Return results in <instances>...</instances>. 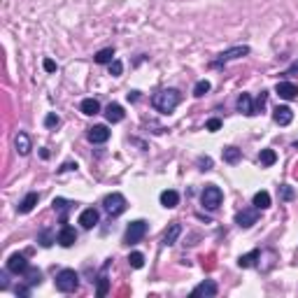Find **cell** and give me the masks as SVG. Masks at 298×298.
Masks as SVG:
<instances>
[{
	"mask_svg": "<svg viewBox=\"0 0 298 298\" xmlns=\"http://www.w3.org/2000/svg\"><path fill=\"white\" fill-rule=\"evenodd\" d=\"M222 128V121H219V119H210V121H207V130H219Z\"/></svg>",
	"mask_w": 298,
	"mask_h": 298,
	"instance_id": "34",
	"label": "cell"
},
{
	"mask_svg": "<svg viewBox=\"0 0 298 298\" xmlns=\"http://www.w3.org/2000/svg\"><path fill=\"white\" fill-rule=\"evenodd\" d=\"M254 207H256V210H268V207H270V193L268 191L254 193Z\"/></svg>",
	"mask_w": 298,
	"mask_h": 298,
	"instance_id": "22",
	"label": "cell"
},
{
	"mask_svg": "<svg viewBox=\"0 0 298 298\" xmlns=\"http://www.w3.org/2000/svg\"><path fill=\"white\" fill-rule=\"evenodd\" d=\"M42 65H45L47 72H56V63H54L52 59H45V63H42Z\"/></svg>",
	"mask_w": 298,
	"mask_h": 298,
	"instance_id": "35",
	"label": "cell"
},
{
	"mask_svg": "<svg viewBox=\"0 0 298 298\" xmlns=\"http://www.w3.org/2000/svg\"><path fill=\"white\" fill-rule=\"evenodd\" d=\"M261 256V252L259 249H254V252H249V254H242L240 259H238V266L240 268H249V266H254V261Z\"/></svg>",
	"mask_w": 298,
	"mask_h": 298,
	"instance_id": "25",
	"label": "cell"
},
{
	"mask_svg": "<svg viewBox=\"0 0 298 298\" xmlns=\"http://www.w3.org/2000/svg\"><path fill=\"white\" fill-rule=\"evenodd\" d=\"M128 263H130V268H142V266H145V254L133 252L128 256Z\"/></svg>",
	"mask_w": 298,
	"mask_h": 298,
	"instance_id": "30",
	"label": "cell"
},
{
	"mask_svg": "<svg viewBox=\"0 0 298 298\" xmlns=\"http://www.w3.org/2000/svg\"><path fill=\"white\" fill-rule=\"evenodd\" d=\"M14 147H16V152L21 154V156H28V154H31V138H28V135H26V133H21V130H19V133H16V138H14Z\"/></svg>",
	"mask_w": 298,
	"mask_h": 298,
	"instance_id": "16",
	"label": "cell"
},
{
	"mask_svg": "<svg viewBox=\"0 0 298 298\" xmlns=\"http://www.w3.org/2000/svg\"><path fill=\"white\" fill-rule=\"evenodd\" d=\"M273 119H275V123H280V126H289V123L294 121V112H291V107L280 105V107H275Z\"/></svg>",
	"mask_w": 298,
	"mask_h": 298,
	"instance_id": "12",
	"label": "cell"
},
{
	"mask_svg": "<svg viewBox=\"0 0 298 298\" xmlns=\"http://www.w3.org/2000/svg\"><path fill=\"white\" fill-rule=\"evenodd\" d=\"M222 200H224L222 189H219V186H214V184L205 186L203 193H200V203H203V207H207V210H217V207L222 205Z\"/></svg>",
	"mask_w": 298,
	"mask_h": 298,
	"instance_id": "3",
	"label": "cell"
},
{
	"mask_svg": "<svg viewBox=\"0 0 298 298\" xmlns=\"http://www.w3.org/2000/svg\"><path fill=\"white\" fill-rule=\"evenodd\" d=\"M77 287H79V275H77L75 270L65 268V270H61L56 275V289L61 291V294H72V291H77Z\"/></svg>",
	"mask_w": 298,
	"mask_h": 298,
	"instance_id": "2",
	"label": "cell"
},
{
	"mask_svg": "<svg viewBox=\"0 0 298 298\" xmlns=\"http://www.w3.org/2000/svg\"><path fill=\"white\" fill-rule=\"evenodd\" d=\"M128 100H138V91H130L128 93Z\"/></svg>",
	"mask_w": 298,
	"mask_h": 298,
	"instance_id": "40",
	"label": "cell"
},
{
	"mask_svg": "<svg viewBox=\"0 0 298 298\" xmlns=\"http://www.w3.org/2000/svg\"><path fill=\"white\" fill-rule=\"evenodd\" d=\"M217 291H219V287H217L212 280H205V282H200L198 287L191 291V296H217Z\"/></svg>",
	"mask_w": 298,
	"mask_h": 298,
	"instance_id": "14",
	"label": "cell"
},
{
	"mask_svg": "<svg viewBox=\"0 0 298 298\" xmlns=\"http://www.w3.org/2000/svg\"><path fill=\"white\" fill-rule=\"evenodd\" d=\"M179 233H182V226L179 224H170V229L166 231V236H163V245L170 247L177 242V238H179Z\"/></svg>",
	"mask_w": 298,
	"mask_h": 298,
	"instance_id": "21",
	"label": "cell"
},
{
	"mask_svg": "<svg viewBox=\"0 0 298 298\" xmlns=\"http://www.w3.org/2000/svg\"><path fill=\"white\" fill-rule=\"evenodd\" d=\"M238 110H240L245 117H254V115H256L254 103H252V96H249V93H240V98H238Z\"/></svg>",
	"mask_w": 298,
	"mask_h": 298,
	"instance_id": "15",
	"label": "cell"
},
{
	"mask_svg": "<svg viewBox=\"0 0 298 298\" xmlns=\"http://www.w3.org/2000/svg\"><path fill=\"white\" fill-rule=\"evenodd\" d=\"M38 200H40V196H38L35 191H31L28 196H26V198L21 200V203H19V207H16V210H19L21 214H28V212L33 210V207L38 205Z\"/></svg>",
	"mask_w": 298,
	"mask_h": 298,
	"instance_id": "18",
	"label": "cell"
},
{
	"mask_svg": "<svg viewBox=\"0 0 298 298\" xmlns=\"http://www.w3.org/2000/svg\"><path fill=\"white\" fill-rule=\"evenodd\" d=\"M56 242H59L61 247H72L77 242V231L65 224V226L59 231V240H56Z\"/></svg>",
	"mask_w": 298,
	"mask_h": 298,
	"instance_id": "11",
	"label": "cell"
},
{
	"mask_svg": "<svg viewBox=\"0 0 298 298\" xmlns=\"http://www.w3.org/2000/svg\"><path fill=\"white\" fill-rule=\"evenodd\" d=\"M161 205L168 207V210H173V207L179 205V193L173 191V189H168V191L161 193Z\"/></svg>",
	"mask_w": 298,
	"mask_h": 298,
	"instance_id": "20",
	"label": "cell"
},
{
	"mask_svg": "<svg viewBox=\"0 0 298 298\" xmlns=\"http://www.w3.org/2000/svg\"><path fill=\"white\" fill-rule=\"evenodd\" d=\"M103 207L107 210L110 217H119V214L126 210V198H123L121 193H110V196H105V200H103Z\"/></svg>",
	"mask_w": 298,
	"mask_h": 298,
	"instance_id": "5",
	"label": "cell"
},
{
	"mask_svg": "<svg viewBox=\"0 0 298 298\" xmlns=\"http://www.w3.org/2000/svg\"><path fill=\"white\" fill-rule=\"evenodd\" d=\"M121 72H123V63H121V61H117V59H115V61L110 63V75H112V77H119Z\"/></svg>",
	"mask_w": 298,
	"mask_h": 298,
	"instance_id": "32",
	"label": "cell"
},
{
	"mask_svg": "<svg viewBox=\"0 0 298 298\" xmlns=\"http://www.w3.org/2000/svg\"><path fill=\"white\" fill-rule=\"evenodd\" d=\"M105 117L110 123H119L123 119V107L119 105V103H110V105L105 107Z\"/></svg>",
	"mask_w": 298,
	"mask_h": 298,
	"instance_id": "17",
	"label": "cell"
},
{
	"mask_svg": "<svg viewBox=\"0 0 298 298\" xmlns=\"http://www.w3.org/2000/svg\"><path fill=\"white\" fill-rule=\"evenodd\" d=\"M179 100H182V96H179L177 89H163V91H159L152 98V105L161 115H173L177 110V105H179Z\"/></svg>",
	"mask_w": 298,
	"mask_h": 298,
	"instance_id": "1",
	"label": "cell"
},
{
	"mask_svg": "<svg viewBox=\"0 0 298 298\" xmlns=\"http://www.w3.org/2000/svg\"><path fill=\"white\" fill-rule=\"evenodd\" d=\"M59 123H61L59 115H54V112H52V115L45 117V126H47V128H54V126H59Z\"/></svg>",
	"mask_w": 298,
	"mask_h": 298,
	"instance_id": "33",
	"label": "cell"
},
{
	"mask_svg": "<svg viewBox=\"0 0 298 298\" xmlns=\"http://www.w3.org/2000/svg\"><path fill=\"white\" fill-rule=\"evenodd\" d=\"M59 240V236L54 233V231H49V229H45V231H40V238H38V242L42 247H52L54 242Z\"/></svg>",
	"mask_w": 298,
	"mask_h": 298,
	"instance_id": "23",
	"label": "cell"
},
{
	"mask_svg": "<svg viewBox=\"0 0 298 298\" xmlns=\"http://www.w3.org/2000/svg\"><path fill=\"white\" fill-rule=\"evenodd\" d=\"M31 294V284L28 287H16V296H28Z\"/></svg>",
	"mask_w": 298,
	"mask_h": 298,
	"instance_id": "37",
	"label": "cell"
},
{
	"mask_svg": "<svg viewBox=\"0 0 298 298\" xmlns=\"http://www.w3.org/2000/svg\"><path fill=\"white\" fill-rule=\"evenodd\" d=\"M198 163H200V166H203V168H200V170H210V166H212V161H210V159H200Z\"/></svg>",
	"mask_w": 298,
	"mask_h": 298,
	"instance_id": "38",
	"label": "cell"
},
{
	"mask_svg": "<svg viewBox=\"0 0 298 298\" xmlns=\"http://www.w3.org/2000/svg\"><path fill=\"white\" fill-rule=\"evenodd\" d=\"M86 140L91 142V145H103V142H107L110 140V128L107 126H93V128H89V133H86Z\"/></svg>",
	"mask_w": 298,
	"mask_h": 298,
	"instance_id": "7",
	"label": "cell"
},
{
	"mask_svg": "<svg viewBox=\"0 0 298 298\" xmlns=\"http://www.w3.org/2000/svg\"><path fill=\"white\" fill-rule=\"evenodd\" d=\"M259 161H261V166H266V168H270V166H273V163L277 161V154L273 152V149H261Z\"/></svg>",
	"mask_w": 298,
	"mask_h": 298,
	"instance_id": "26",
	"label": "cell"
},
{
	"mask_svg": "<svg viewBox=\"0 0 298 298\" xmlns=\"http://www.w3.org/2000/svg\"><path fill=\"white\" fill-rule=\"evenodd\" d=\"M107 289H110V280H107L105 270H103V275H100V280H98V291H96V294H98V296L103 298V296L107 294Z\"/></svg>",
	"mask_w": 298,
	"mask_h": 298,
	"instance_id": "31",
	"label": "cell"
},
{
	"mask_svg": "<svg viewBox=\"0 0 298 298\" xmlns=\"http://www.w3.org/2000/svg\"><path fill=\"white\" fill-rule=\"evenodd\" d=\"M249 54V47L247 45H238V47H231V49H226V52H222L217 59L212 61V68H219V65H224V63L229 61H236V59H240V56H247Z\"/></svg>",
	"mask_w": 298,
	"mask_h": 298,
	"instance_id": "4",
	"label": "cell"
},
{
	"mask_svg": "<svg viewBox=\"0 0 298 298\" xmlns=\"http://www.w3.org/2000/svg\"><path fill=\"white\" fill-rule=\"evenodd\" d=\"M256 219H259V210H256V207H254V210H242V212L236 214V224L240 226V229H249V226H254Z\"/></svg>",
	"mask_w": 298,
	"mask_h": 298,
	"instance_id": "10",
	"label": "cell"
},
{
	"mask_svg": "<svg viewBox=\"0 0 298 298\" xmlns=\"http://www.w3.org/2000/svg\"><path fill=\"white\" fill-rule=\"evenodd\" d=\"M210 89H212V84H210L207 79H200L198 84H196V89H193V96H196V98H200V96H205Z\"/></svg>",
	"mask_w": 298,
	"mask_h": 298,
	"instance_id": "29",
	"label": "cell"
},
{
	"mask_svg": "<svg viewBox=\"0 0 298 298\" xmlns=\"http://www.w3.org/2000/svg\"><path fill=\"white\" fill-rule=\"evenodd\" d=\"M147 233V222L138 219V222H130V226L126 229V245H135L140 242Z\"/></svg>",
	"mask_w": 298,
	"mask_h": 298,
	"instance_id": "6",
	"label": "cell"
},
{
	"mask_svg": "<svg viewBox=\"0 0 298 298\" xmlns=\"http://www.w3.org/2000/svg\"><path fill=\"white\" fill-rule=\"evenodd\" d=\"M240 159H242V152H240V149H236V147H226V149H224V161H226V163H238Z\"/></svg>",
	"mask_w": 298,
	"mask_h": 298,
	"instance_id": "28",
	"label": "cell"
},
{
	"mask_svg": "<svg viewBox=\"0 0 298 298\" xmlns=\"http://www.w3.org/2000/svg\"><path fill=\"white\" fill-rule=\"evenodd\" d=\"M275 91L280 98L284 100H294L298 96V86L296 84H291V82H280V84L275 86Z\"/></svg>",
	"mask_w": 298,
	"mask_h": 298,
	"instance_id": "13",
	"label": "cell"
},
{
	"mask_svg": "<svg viewBox=\"0 0 298 298\" xmlns=\"http://www.w3.org/2000/svg\"><path fill=\"white\" fill-rule=\"evenodd\" d=\"M79 110H82L86 117H93V115H98L100 112V103L96 98H84L82 103H79Z\"/></svg>",
	"mask_w": 298,
	"mask_h": 298,
	"instance_id": "19",
	"label": "cell"
},
{
	"mask_svg": "<svg viewBox=\"0 0 298 298\" xmlns=\"http://www.w3.org/2000/svg\"><path fill=\"white\" fill-rule=\"evenodd\" d=\"M100 222V214L96 207H86V210H82V214H79V224H82V229H93V226H98Z\"/></svg>",
	"mask_w": 298,
	"mask_h": 298,
	"instance_id": "9",
	"label": "cell"
},
{
	"mask_svg": "<svg viewBox=\"0 0 298 298\" xmlns=\"http://www.w3.org/2000/svg\"><path fill=\"white\" fill-rule=\"evenodd\" d=\"M75 168H77V163H65L61 170H75Z\"/></svg>",
	"mask_w": 298,
	"mask_h": 298,
	"instance_id": "39",
	"label": "cell"
},
{
	"mask_svg": "<svg viewBox=\"0 0 298 298\" xmlns=\"http://www.w3.org/2000/svg\"><path fill=\"white\" fill-rule=\"evenodd\" d=\"M7 270L9 273H14V275H23L26 270H28V261L23 254H12L7 259Z\"/></svg>",
	"mask_w": 298,
	"mask_h": 298,
	"instance_id": "8",
	"label": "cell"
},
{
	"mask_svg": "<svg viewBox=\"0 0 298 298\" xmlns=\"http://www.w3.org/2000/svg\"><path fill=\"white\" fill-rule=\"evenodd\" d=\"M23 277H26V284H31V287L42 282V273H40L38 268H28V270L23 273Z\"/></svg>",
	"mask_w": 298,
	"mask_h": 298,
	"instance_id": "27",
	"label": "cell"
},
{
	"mask_svg": "<svg viewBox=\"0 0 298 298\" xmlns=\"http://www.w3.org/2000/svg\"><path fill=\"white\" fill-rule=\"evenodd\" d=\"M115 61V49L112 47H107V49H100L98 54H96V63H100V65H105V63H112Z\"/></svg>",
	"mask_w": 298,
	"mask_h": 298,
	"instance_id": "24",
	"label": "cell"
},
{
	"mask_svg": "<svg viewBox=\"0 0 298 298\" xmlns=\"http://www.w3.org/2000/svg\"><path fill=\"white\" fill-rule=\"evenodd\" d=\"M282 198H284V200H291V198H294V191H291V186H287V184L282 186Z\"/></svg>",
	"mask_w": 298,
	"mask_h": 298,
	"instance_id": "36",
	"label": "cell"
}]
</instances>
